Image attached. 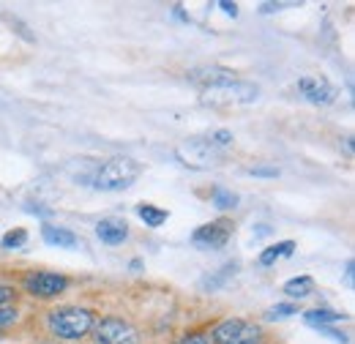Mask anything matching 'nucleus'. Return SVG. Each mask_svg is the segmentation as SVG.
<instances>
[{"label": "nucleus", "mask_w": 355, "mask_h": 344, "mask_svg": "<svg viewBox=\"0 0 355 344\" xmlns=\"http://www.w3.org/2000/svg\"><path fill=\"white\" fill-rule=\"evenodd\" d=\"M191 83L200 87V98L211 107H235V104H252L260 96V87L254 83H243L235 74L224 69H200L191 71Z\"/></svg>", "instance_id": "f257e3e1"}, {"label": "nucleus", "mask_w": 355, "mask_h": 344, "mask_svg": "<svg viewBox=\"0 0 355 344\" xmlns=\"http://www.w3.org/2000/svg\"><path fill=\"white\" fill-rule=\"evenodd\" d=\"M69 287V279L60 273H31L25 279V290L36 298H55Z\"/></svg>", "instance_id": "1a4fd4ad"}, {"label": "nucleus", "mask_w": 355, "mask_h": 344, "mask_svg": "<svg viewBox=\"0 0 355 344\" xmlns=\"http://www.w3.org/2000/svg\"><path fill=\"white\" fill-rule=\"evenodd\" d=\"M137 214H139V218H142L148 227H162V224L167 221V211H164V208H156V205H148V203H142V205L137 208Z\"/></svg>", "instance_id": "2eb2a0df"}, {"label": "nucleus", "mask_w": 355, "mask_h": 344, "mask_svg": "<svg viewBox=\"0 0 355 344\" xmlns=\"http://www.w3.org/2000/svg\"><path fill=\"white\" fill-rule=\"evenodd\" d=\"M232 238V221L230 218H216V221H211V224H202V227H197L194 230V235H191V243L197 246V249H222L227 246V241Z\"/></svg>", "instance_id": "423d86ee"}, {"label": "nucleus", "mask_w": 355, "mask_h": 344, "mask_svg": "<svg viewBox=\"0 0 355 344\" xmlns=\"http://www.w3.org/2000/svg\"><path fill=\"white\" fill-rule=\"evenodd\" d=\"M96 342L98 344H139L137 331L129 322L118 320V317H107L101 320V325L96 328Z\"/></svg>", "instance_id": "6e6552de"}, {"label": "nucleus", "mask_w": 355, "mask_h": 344, "mask_svg": "<svg viewBox=\"0 0 355 344\" xmlns=\"http://www.w3.org/2000/svg\"><path fill=\"white\" fill-rule=\"evenodd\" d=\"M214 205L222 208V211H230V208L238 205V194H232V191H227V189H216V191H214Z\"/></svg>", "instance_id": "a211bd4d"}, {"label": "nucleus", "mask_w": 355, "mask_h": 344, "mask_svg": "<svg viewBox=\"0 0 355 344\" xmlns=\"http://www.w3.org/2000/svg\"><path fill=\"white\" fill-rule=\"evenodd\" d=\"M14 320H17V311H14V309H0V331L8 328Z\"/></svg>", "instance_id": "aec40b11"}, {"label": "nucleus", "mask_w": 355, "mask_h": 344, "mask_svg": "<svg viewBox=\"0 0 355 344\" xmlns=\"http://www.w3.org/2000/svg\"><path fill=\"white\" fill-rule=\"evenodd\" d=\"M295 252V243L293 241H284V243H276V246H268L266 252L260 255V265H273L276 259L290 257Z\"/></svg>", "instance_id": "4468645a"}, {"label": "nucleus", "mask_w": 355, "mask_h": 344, "mask_svg": "<svg viewBox=\"0 0 355 344\" xmlns=\"http://www.w3.org/2000/svg\"><path fill=\"white\" fill-rule=\"evenodd\" d=\"M252 175H279L276 170H252Z\"/></svg>", "instance_id": "393cba45"}, {"label": "nucleus", "mask_w": 355, "mask_h": 344, "mask_svg": "<svg viewBox=\"0 0 355 344\" xmlns=\"http://www.w3.org/2000/svg\"><path fill=\"white\" fill-rule=\"evenodd\" d=\"M96 235H98V241H104L110 246H118V243H123L129 238V224L123 218H118V216H110V218H101L96 224Z\"/></svg>", "instance_id": "9d476101"}, {"label": "nucleus", "mask_w": 355, "mask_h": 344, "mask_svg": "<svg viewBox=\"0 0 355 344\" xmlns=\"http://www.w3.org/2000/svg\"><path fill=\"white\" fill-rule=\"evenodd\" d=\"M139 172H142V164H137L134 159L115 156V159H110L98 167L96 178H93V186L101 189V191H123L139 178Z\"/></svg>", "instance_id": "f03ea898"}, {"label": "nucleus", "mask_w": 355, "mask_h": 344, "mask_svg": "<svg viewBox=\"0 0 355 344\" xmlns=\"http://www.w3.org/2000/svg\"><path fill=\"white\" fill-rule=\"evenodd\" d=\"M93 328V311L80 306H63L49 314V331L60 339H80Z\"/></svg>", "instance_id": "7ed1b4c3"}, {"label": "nucleus", "mask_w": 355, "mask_h": 344, "mask_svg": "<svg viewBox=\"0 0 355 344\" xmlns=\"http://www.w3.org/2000/svg\"><path fill=\"white\" fill-rule=\"evenodd\" d=\"M353 259H350V262H347V273H345V279H347V284H350V287H353Z\"/></svg>", "instance_id": "b1692460"}, {"label": "nucleus", "mask_w": 355, "mask_h": 344, "mask_svg": "<svg viewBox=\"0 0 355 344\" xmlns=\"http://www.w3.org/2000/svg\"><path fill=\"white\" fill-rule=\"evenodd\" d=\"M298 309L293 306V303H279V306H273V309H268V320H282V317H293Z\"/></svg>", "instance_id": "6ab92c4d"}, {"label": "nucleus", "mask_w": 355, "mask_h": 344, "mask_svg": "<svg viewBox=\"0 0 355 344\" xmlns=\"http://www.w3.org/2000/svg\"><path fill=\"white\" fill-rule=\"evenodd\" d=\"M295 90L309 101V104H334L339 96V87L331 85L325 77H301Z\"/></svg>", "instance_id": "0eeeda50"}, {"label": "nucleus", "mask_w": 355, "mask_h": 344, "mask_svg": "<svg viewBox=\"0 0 355 344\" xmlns=\"http://www.w3.org/2000/svg\"><path fill=\"white\" fill-rule=\"evenodd\" d=\"M180 344H208V339H205L202 334H191V336H186V339H180Z\"/></svg>", "instance_id": "4be33fe9"}, {"label": "nucleus", "mask_w": 355, "mask_h": 344, "mask_svg": "<svg viewBox=\"0 0 355 344\" xmlns=\"http://www.w3.org/2000/svg\"><path fill=\"white\" fill-rule=\"evenodd\" d=\"M263 331L249 320H224L214 328V344H260Z\"/></svg>", "instance_id": "39448f33"}, {"label": "nucleus", "mask_w": 355, "mask_h": 344, "mask_svg": "<svg viewBox=\"0 0 355 344\" xmlns=\"http://www.w3.org/2000/svg\"><path fill=\"white\" fill-rule=\"evenodd\" d=\"M14 295H17V293H14L11 287H3V284H0V306L8 301H14Z\"/></svg>", "instance_id": "412c9836"}, {"label": "nucleus", "mask_w": 355, "mask_h": 344, "mask_svg": "<svg viewBox=\"0 0 355 344\" xmlns=\"http://www.w3.org/2000/svg\"><path fill=\"white\" fill-rule=\"evenodd\" d=\"M219 6L224 8V14H230V17H235V14H238V6H235V3H219Z\"/></svg>", "instance_id": "5701e85b"}, {"label": "nucleus", "mask_w": 355, "mask_h": 344, "mask_svg": "<svg viewBox=\"0 0 355 344\" xmlns=\"http://www.w3.org/2000/svg\"><path fill=\"white\" fill-rule=\"evenodd\" d=\"M284 293L290 298H309L311 293H314V279L311 276H295V279H290L284 284Z\"/></svg>", "instance_id": "ddd939ff"}, {"label": "nucleus", "mask_w": 355, "mask_h": 344, "mask_svg": "<svg viewBox=\"0 0 355 344\" xmlns=\"http://www.w3.org/2000/svg\"><path fill=\"white\" fill-rule=\"evenodd\" d=\"M44 241L49 246H58V249H74L80 241L71 230H63V227H44Z\"/></svg>", "instance_id": "9b49d317"}, {"label": "nucleus", "mask_w": 355, "mask_h": 344, "mask_svg": "<svg viewBox=\"0 0 355 344\" xmlns=\"http://www.w3.org/2000/svg\"><path fill=\"white\" fill-rule=\"evenodd\" d=\"M304 320L314 325V328H328V325H334V322H342L345 320V314H339V311H331V309H311L304 314Z\"/></svg>", "instance_id": "f8f14e48"}, {"label": "nucleus", "mask_w": 355, "mask_h": 344, "mask_svg": "<svg viewBox=\"0 0 355 344\" xmlns=\"http://www.w3.org/2000/svg\"><path fill=\"white\" fill-rule=\"evenodd\" d=\"M0 243H3V249H19V246L28 243V232H25V230H11V232L3 235Z\"/></svg>", "instance_id": "f3484780"}, {"label": "nucleus", "mask_w": 355, "mask_h": 344, "mask_svg": "<svg viewBox=\"0 0 355 344\" xmlns=\"http://www.w3.org/2000/svg\"><path fill=\"white\" fill-rule=\"evenodd\" d=\"M178 159L186 164V167H194V170H208V167H216L222 162L224 150H219L208 137L202 139H186L180 148L175 150Z\"/></svg>", "instance_id": "20e7f679"}, {"label": "nucleus", "mask_w": 355, "mask_h": 344, "mask_svg": "<svg viewBox=\"0 0 355 344\" xmlns=\"http://www.w3.org/2000/svg\"><path fill=\"white\" fill-rule=\"evenodd\" d=\"M235 270H238V262H227L222 270H219V276H214V279H205V282H202V290H216V287H222L227 279H232V276H235Z\"/></svg>", "instance_id": "dca6fc26"}]
</instances>
